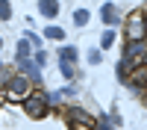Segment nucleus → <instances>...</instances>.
<instances>
[{
    "instance_id": "f257e3e1",
    "label": "nucleus",
    "mask_w": 147,
    "mask_h": 130,
    "mask_svg": "<svg viewBox=\"0 0 147 130\" xmlns=\"http://www.w3.org/2000/svg\"><path fill=\"white\" fill-rule=\"evenodd\" d=\"M6 98L9 101H27L30 98V77H12L6 83Z\"/></svg>"
},
{
    "instance_id": "f03ea898",
    "label": "nucleus",
    "mask_w": 147,
    "mask_h": 130,
    "mask_svg": "<svg viewBox=\"0 0 147 130\" xmlns=\"http://www.w3.org/2000/svg\"><path fill=\"white\" fill-rule=\"evenodd\" d=\"M144 35H147V30H144V15H141V12L129 15V21H127V39H129V42H141Z\"/></svg>"
},
{
    "instance_id": "7ed1b4c3",
    "label": "nucleus",
    "mask_w": 147,
    "mask_h": 130,
    "mask_svg": "<svg viewBox=\"0 0 147 130\" xmlns=\"http://www.w3.org/2000/svg\"><path fill=\"white\" fill-rule=\"evenodd\" d=\"M24 110H27L30 118H41V115L47 112V101L41 98V95H30V98L24 101Z\"/></svg>"
},
{
    "instance_id": "20e7f679",
    "label": "nucleus",
    "mask_w": 147,
    "mask_h": 130,
    "mask_svg": "<svg viewBox=\"0 0 147 130\" xmlns=\"http://www.w3.org/2000/svg\"><path fill=\"white\" fill-rule=\"evenodd\" d=\"M38 12L44 18H56L59 15V3L56 0H38Z\"/></svg>"
},
{
    "instance_id": "39448f33",
    "label": "nucleus",
    "mask_w": 147,
    "mask_h": 130,
    "mask_svg": "<svg viewBox=\"0 0 147 130\" xmlns=\"http://www.w3.org/2000/svg\"><path fill=\"white\" fill-rule=\"evenodd\" d=\"M103 21L109 24V27H112V24H118V9H115L112 3H106V6H103Z\"/></svg>"
},
{
    "instance_id": "423d86ee",
    "label": "nucleus",
    "mask_w": 147,
    "mask_h": 130,
    "mask_svg": "<svg viewBox=\"0 0 147 130\" xmlns=\"http://www.w3.org/2000/svg\"><path fill=\"white\" fill-rule=\"evenodd\" d=\"M68 115H71V124H74V121H91V115L85 112V110H80V106H74Z\"/></svg>"
},
{
    "instance_id": "0eeeda50",
    "label": "nucleus",
    "mask_w": 147,
    "mask_h": 130,
    "mask_svg": "<svg viewBox=\"0 0 147 130\" xmlns=\"http://www.w3.org/2000/svg\"><path fill=\"white\" fill-rule=\"evenodd\" d=\"M74 59H77V47H65L62 56H59V62H71L74 65Z\"/></svg>"
},
{
    "instance_id": "6e6552de",
    "label": "nucleus",
    "mask_w": 147,
    "mask_h": 130,
    "mask_svg": "<svg viewBox=\"0 0 147 130\" xmlns=\"http://www.w3.org/2000/svg\"><path fill=\"white\" fill-rule=\"evenodd\" d=\"M30 50H32V44L24 39V42L18 44V62H21V59H27V56H30Z\"/></svg>"
},
{
    "instance_id": "1a4fd4ad",
    "label": "nucleus",
    "mask_w": 147,
    "mask_h": 130,
    "mask_svg": "<svg viewBox=\"0 0 147 130\" xmlns=\"http://www.w3.org/2000/svg\"><path fill=\"white\" fill-rule=\"evenodd\" d=\"M74 21H77V27H85V24H88V12L77 9V12H74Z\"/></svg>"
},
{
    "instance_id": "9d476101",
    "label": "nucleus",
    "mask_w": 147,
    "mask_h": 130,
    "mask_svg": "<svg viewBox=\"0 0 147 130\" xmlns=\"http://www.w3.org/2000/svg\"><path fill=\"white\" fill-rule=\"evenodd\" d=\"M0 18H3V21L12 18V6H9V0H0Z\"/></svg>"
},
{
    "instance_id": "9b49d317",
    "label": "nucleus",
    "mask_w": 147,
    "mask_h": 130,
    "mask_svg": "<svg viewBox=\"0 0 147 130\" xmlns=\"http://www.w3.org/2000/svg\"><path fill=\"white\" fill-rule=\"evenodd\" d=\"M112 42H115V33H112V27H109V30L100 35V44H103V47H112Z\"/></svg>"
},
{
    "instance_id": "f8f14e48",
    "label": "nucleus",
    "mask_w": 147,
    "mask_h": 130,
    "mask_svg": "<svg viewBox=\"0 0 147 130\" xmlns=\"http://www.w3.org/2000/svg\"><path fill=\"white\" fill-rule=\"evenodd\" d=\"M71 130H94V121H74Z\"/></svg>"
},
{
    "instance_id": "ddd939ff",
    "label": "nucleus",
    "mask_w": 147,
    "mask_h": 130,
    "mask_svg": "<svg viewBox=\"0 0 147 130\" xmlns=\"http://www.w3.org/2000/svg\"><path fill=\"white\" fill-rule=\"evenodd\" d=\"M44 35H47V39H62L65 33L59 30V27H47V30H44Z\"/></svg>"
},
{
    "instance_id": "4468645a",
    "label": "nucleus",
    "mask_w": 147,
    "mask_h": 130,
    "mask_svg": "<svg viewBox=\"0 0 147 130\" xmlns=\"http://www.w3.org/2000/svg\"><path fill=\"white\" fill-rule=\"evenodd\" d=\"M59 68H62L65 77H74V65H71V62H59Z\"/></svg>"
},
{
    "instance_id": "2eb2a0df",
    "label": "nucleus",
    "mask_w": 147,
    "mask_h": 130,
    "mask_svg": "<svg viewBox=\"0 0 147 130\" xmlns=\"http://www.w3.org/2000/svg\"><path fill=\"white\" fill-rule=\"evenodd\" d=\"M88 62H91V65L100 62V50H91V53H88Z\"/></svg>"
},
{
    "instance_id": "dca6fc26",
    "label": "nucleus",
    "mask_w": 147,
    "mask_h": 130,
    "mask_svg": "<svg viewBox=\"0 0 147 130\" xmlns=\"http://www.w3.org/2000/svg\"><path fill=\"white\" fill-rule=\"evenodd\" d=\"M0 106H3V95H0Z\"/></svg>"
}]
</instances>
